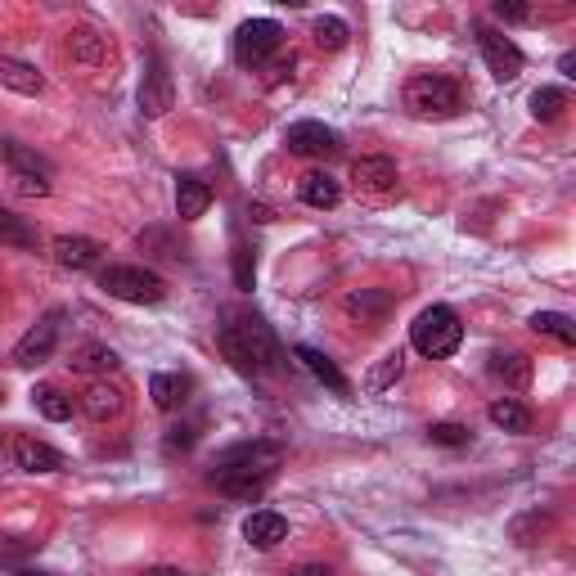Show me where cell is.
<instances>
[{"mask_svg": "<svg viewBox=\"0 0 576 576\" xmlns=\"http://www.w3.org/2000/svg\"><path fill=\"white\" fill-rule=\"evenodd\" d=\"M294 356H298V360H302V366H307V370H311V374H316V379H320V383H325V388H333V392H338V397H347V392H351V383H347V379H342V370H338V366H333V360H329V356H325V351H316V347H298V351H294Z\"/></svg>", "mask_w": 576, "mask_h": 576, "instance_id": "603a6c76", "label": "cell"}, {"mask_svg": "<svg viewBox=\"0 0 576 576\" xmlns=\"http://www.w3.org/2000/svg\"><path fill=\"white\" fill-rule=\"evenodd\" d=\"M78 374H95V379H109L122 360H117V351L113 347H104V342H86V347H78L72 351V360H68Z\"/></svg>", "mask_w": 576, "mask_h": 576, "instance_id": "ac0fdd59", "label": "cell"}, {"mask_svg": "<svg viewBox=\"0 0 576 576\" xmlns=\"http://www.w3.org/2000/svg\"><path fill=\"white\" fill-rule=\"evenodd\" d=\"M135 576H185L181 567H144V572H135Z\"/></svg>", "mask_w": 576, "mask_h": 576, "instance_id": "74e56055", "label": "cell"}, {"mask_svg": "<svg viewBox=\"0 0 576 576\" xmlns=\"http://www.w3.org/2000/svg\"><path fill=\"white\" fill-rule=\"evenodd\" d=\"M100 288L117 302H135V307H154L167 298V284L158 270L150 266H104L100 270Z\"/></svg>", "mask_w": 576, "mask_h": 576, "instance_id": "277c9868", "label": "cell"}, {"mask_svg": "<svg viewBox=\"0 0 576 576\" xmlns=\"http://www.w3.org/2000/svg\"><path fill=\"white\" fill-rule=\"evenodd\" d=\"M253 279H257L253 248H248V244H235V284H239V288H253Z\"/></svg>", "mask_w": 576, "mask_h": 576, "instance_id": "836d02e7", "label": "cell"}, {"mask_svg": "<svg viewBox=\"0 0 576 576\" xmlns=\"http://www.w3.org/2000/svg\"><path fill=\"white\" fill-rule=\"evenodd\" d=\"M563 109H567V91H563V86H541V91H532V117L558 122Z\"/></svg>", "mask_w": 576, "mask_h": 576, "instance_id": "f546056e", "label": "cell"}, {"mask_svg": "<svg viewBox=\"0 0 576 576\" xmlns=\"http://www.w3.org/2000/svg\"><path fill=\"white\" fill-rule=\"evenodd\" d=\"M284 536H288V523L279 514H270V510H257V514L244 518V541L253 549H275Z\"/></svg>", "mask_w": 576, "mask_h": 576, "instance_id": "e0dca14e", "label": "cell"}, {"mask_svg": "<svg viewBox=\"0 0 576 576\" xmlns=\"http://www.w3.org/2000/svg\"><path fill=\"white\" fill-rule=\"evenodd\" d=\"M32 405H37V414L50 419V423L72 419V397H63L59 388H32Z\"/></svg>", "mask_w": 576, "mask_h": 576, "instance_id": "83f0119b", "label": "cell"}, {"mask_svg": "<svg viewBox=\"0 0 576 576\" xmlns=\"http://www.w3.org/2000/svg\"><path fill=\"white\" fill-rule=\"evenodd\" d=\"M0 158H6V163L14 167V176L50 181V167H45V158H37L32 150H23V144H14V140H0Z\"/></svg>", "mask_w": 576, "mask_h": 576, "instance_id": "d4e9b609", "label": "cell"}, {"mask_svg": "<svg viewBox=\"0 0 576 576\" xmlns=\"http://www.w3.org/2000/svg\"><path fill=\"white\" fill-rule=\"evenodd\" d=\"M342 311L356 320V325H366V329H379L392 311V294L388 288H356V294H347Z\"/></svg>", "mask_w": 576, "mask_h": 576, "instance_id": "7c38bea8", "label": "cell"}, {"mask_svg": "<svg viewBox=\"0 0 576 576\" xmlns=\"http://www.w3.org/2000/svg\"><path fill=\"white\" fill-rule=\"evenodd\" d=\"M298 194H302V203H307V207L329 212V207H338L342 185H338L329 172H307V176H302V185H298Z\"/></svg>", "mask_w": 576, "mask_h": 576, "instance_id": "d6986e66", "label": "cell"}, {"mask_svg": "<svg viewBox=\"0 0 576 576\" xmlns=\"http://www.w3.org/2000/svg\"><path fill=\"white\" fill-rule=\"evenodd\" d=\"M405 109L414 117H455L464 109V91L451 78H438V72H419L405 82Z\"/></svg>", "mask_w": 576, "mask_h": 576, "instance_id": "5b68a950", "label": "cell"}, {"mask_svg": "<svg viewBox=\"0 0 576 576\" xmlns=\"http://www.w3.org/2000/svg\"><path fill=\"white\" fill-rule=\"evenodd\" d=\"M68 54L78 59V63H86V68H104V63L113 59V45H109V37L95 32V28H72V32H68Z\"/></svg>", "mask_w": 576, "mask_h": 576, "instance_id": "9a60e30c", "label": "cell"}, {"mask_svg": "<svg viewBox=\"0 0 576 576\" xmlns=\"http://www.w3.org/2000/svg\"><path fill=\"white\" fill-rule=\"evenodd\" d=\"M401 374H405V351H388V356L379 360V366L366 374V392H374V397H379V392H388Z\"/></svg>", "mask_w": 576, "mask_h": 576, "instance_id": "4316f807", "label": "cell"}, {"mask_svg": "<svg viewBox=\"0 0 576 576\" xmlns=\"http://www.w3.org/2000/svg\"><path fill=\"white\" fill-rule=\"evenodd\" d=\"M351 181H356V194H366V198H392L397 194V163L392 158H356L351 167Z\"/></svg>", "mask_w": 576, "mask_h": 576, "instance_id": "8fae6325", "label": "cell"}, {"mask_svg": "<svg viewBox=\"0 0 576 576\" xmlns=\"http://www.w3.org/2000/svg\"><path fill=\"white\" fill-rule=\"evenodd\" d=\"M532 329L545 333V338H554V342H563V347L576 342V325H572L563 311H536V316H532Z\"/></svg>", "mask_w": 576, "mask_h": 576, "instance_id": "f1b7e54d", "label": "cell"}, {"mask_svg": "<svg viewBox=\"0 0 576 576\" xmlns=\"http://www.w3.org/2000/svg\"><path fill=\"white\" fill-rule=\"evenodd\" d=\"M59 333H63V311L41 316V320L19 338V347H14V366H19V370L45 366V360L54 356V347H59Z\"/></svg>", "mask_w": 576, "mask_h": 576, "instance_id": "52a82bcc", "label": "cell"}, {"mask_svg": "<svg viewBox=\"0 0 576 576\" xmlns=\"http://www.w3.org/2000/svg\"><path fill=\"white\" fill-rule=\"evenodd\" d=\"M172 104H176L172 72H167V63L154 54L150 68H144V82H140V113H144V117H163Z\"/></svg>", "mask_w": 576, "mask_h": 576, "instance_id": "30bf717a", "label": "cell"}, {"mask_svg": "<svg viewBox=\"0 0 576 576\" xmlns=\"http://www.w3.org/2000/svg\"><path fill=\"white\" fill-rule=\"evenodd\" d=\"M14 576H45V572H14Z\"/></svg>", "mask_w": 576, "mask_h": 576, "instance_id": "ab89813d", "label": "cell"}, {"mask_svg": "<svg viewBox=\"0 0 576 576\" xmlns=\"http://www.w3.org/2000/svg\"><path fill=\"white\" fill-rule=\"evenodd\" d=\"M284 41V28L275 19H248L239 32H235V59L244 68H261Z\"/></svg>", "mask_w": 576, "mask_h": 576, "instance_id": "8992f818", "label": "cell"}, {"mask_svg": "<svg viewBox=\"0 0 576 576\" xmlns=\"http://www.w3.org/2000/svg\"><path fill=\"white\" fill-rule=\"evenodd\" d=\"M100 257H104V244H95L86 235H59L54 239V261L63 270H91V266H100Z\"/></svg>", "mask_w": 576, "mask_h": 576, "instance_id": "4fadbf2b", "label": "cell"}, {"mask_svg": "<svg viewBox=\"0 0 576 576\" xmlns=\"http://www.w3.org/2000/svg\"><path fill=\"white\" fill-rule=\"evenodd\" d=\"M491 14H495V19H504V23H527V19H532V10H527V6H518V0H495Z\"/></svg>", "mask_w": 576, "mask_h": 576, "instance_id": "e575fe53", "label": "cell"}, {"mask_svg": "<svg viewBox=\"0 0 576 576\" xmlns=\"http://www.w3.org/2000/svg\"><path fill=\"white\" fill-rule=\"evenodd\" d=\"M248 212H253V222H275V212L261 207V203H248Z\"/></svg>", "mask_w": 576, "mask_h": 576, "instance_id": "f35d334b", "label": "cell"}, {"mask_svg": "<svg viewBox=\"0 0 576 576\" xmlns=\"http://www.w3.org/2000/svg\"><path fill=\"white\" fill-rule=\"evenodd\" d=\"M207 203H212V189L198 176H181L176 181V212H181V222H198V216L207 212Z\"/></svg>", "mask_w": 576, "mask_h": 576, "instance_id": "ffe728a7", "label": "cell"}, {"mask_svg": "<svg viewBox=\"0 0 576 576\" xmlns=\"http://www.w3.org/2000/svg\"><path fill=\"white\" fill-rule=\"evenodd\" d=\"M0 244H10V248H32L37 244L32 226L23 222V216H14L10 207H0Z\"/></svg>", "mask_w": 576, "mask_h": 576, "instance_id": "4dcf8cb0", "label": "cell"}, {"mask_svg": "<svg viewBox=\"0 0 576 576\" xmlns=\"http://www.w3.org/2000/svg\"><path fill=\"white\" fill-rule=\"evenodd\" d=\"M469 438H473V432L464 423H432L428 428V442L432 446H469Z\"/></svg>", "mask_w": 576, "mask_h": 576, "instance_id": "d6a6232c", "label": "cell"}, {"mask_svg": "<svg viewBox=\"0 0 576 576\" xmlns=\"http://www.w3.org/2000/svg\"><path fill=\"white\" fill-rule=\"evenodd\" d=\"M194 446V423H176L167 432V451H189Z\"/></svg>", "mask_w": 576, "mask_h": 576, "instance_id": "d590c367", "label": "cell"}, {"mask_svg": "<svg viewBox=\"0 0 576 576\" xmlns=\"http://www.w3.org/2000/svg\"><path fill=\"white\" fill-rule=\"evenodd\" d=\"M491 423L495 428H504V432H532V410L523 405V401H514V397H500V401H491Z\"/></svg>", "mask_w": 576, "mask_h": 576, "instance_id": "484cf974", "label": "cell"}, {"mask_svg": "<svg viewBox=\"0 0 576 576\" xmlns=\"http://www.w3.org/2000/svg\"><path fill=\"white\" fill-rule=\"evenodd\" d=\"M477 45H482V59H486V68H491L495 82H514L518 72H523V50H518L510 37H504V32L482 28V32H477Z\"/></svg>", "mask_w": 576, "mask_h": 576, "instance_id": "9c48e42d", "label": "cell"}, {"mask_svg": "<svg viewBox=\"0 0 576 576\" xmlns=\"http://www.w3.org/2000/svg\"><path fill=\"white\" fill-rule=\"evenodd\" d=\"M0 86H10V91H19V95H41V91H45V78H41L32 63L0 59Z\"/></svg>", "mask_w": 576, "mask_h": 576, "instance_id": "7402d4cb", "label": "cell"}, {"mask_svg": "<svg viewBox=\"0 0 576 576\" xmlns=\"http://www.w3.org/2000/svg\"><path fill=\"white\" fill-rule=\"evenodd\" d=\"M491 374L523 392V388L532 383V360H527L523 351H495V356H491Z\"/></svg>", "mask_w": 576, "mask_h": 576, "instance_id": "cb8c5ba5", "label": "cell"}, {"mask_svg": "<svg viewBox=\"0 0 576 576\" xmlns=\"http://www.w3.org/2000/svg\"><path fill=\"white\" fill-rule=\"evenodd\" d=\"M460 342H464V325L451 307H428L410 325V347L428 360H451L460 351Z\"/></svg>", "mask_w": 576, "mask_h": 576, "instance_id": "3957f363", "label": "cell"}, {"mask_svg": "<svg viewBox=\"0 0 576 576\" xmlns=\"http://www.w3.org/2000/svg\"><path fill=\"white\" fill-rule=\"evenodd\" d=\"M0 401H6V388H0Z\"/></svg>", "mask_w": 576, "mask_h": 576, "instance_id": "60d3db41", "label": "cell"}, {"mask_svg": "<svg viewBox=\"0 0 576 576\" xmlns=\"http://www.w3.org/2000/svg\"><path fill=\"white\" fill-rule=\"evenodd\" d=\"M316 45L320 50H342L347 45V37H351V28L342 23V19H333V14H325V19H316Z\"/></svg>", "mask_w": 576, "mask_h": 576, "instance_id": "1f68e13d", "label": "cell"}, {"mask_svg": "<svg viewBox=\"0 0 576 576\" xmlns=\"http://www.w3.org/2000/svg\"><path fill=\"white\" fill-rule=\"evenodd\" d=\"M284 150L298 154V158H329V154L342 150V140L325 122H294L284 131Z\"/></svg>", "mask_w": 576, "mask_h": 576, "instance_id": "ba28073f", "label": "cell"}, {"mask_svg": "<svg viewBox=\"0 0 576 576\" xmlns=\"http://www.w3.org/2000/svg\"><path fill=\"white\" fill-rule=\"evenodd\" d=\"M284 464V446L279 442H239V446H226L222 455L212 460V473L207 482L230 495V500H257L266 491V482L275 477V469Z\"/></svg>", "mask_w": 576, "mask_h": 576, "instance_id": "6da1fadb", "label": "cell"}, {"mask_svg": "<svg viewBox=\"0 0 576 576\" xmlns=\"http://www.w3.org/2000/svg\"><path fill=\"white\" fill-rule=\"evenodd\" d=\"M82 410H86L95 423H109V419H117V414L126 410V392H122L117 383H109V379H95V383L82 392Z\"/></svg>", "mask_w": 576, "mask_h": 576, "instance_id": "5bb4252c", "label": "cell"}, {"mask_svg": "<svg viewBox=\"0 0 576 576\" xmlns=\"http://www.w3.org/2000/svg\"><path fill=\"white\" fill-rule=\"evenodd\" d=\"M14 464H19L23 473H59V469H63V455H59L54 446L37 442V438H19V442H14Z\"/></svg>", "mask_w": 576, "mask_h": 576, "instance_id": "2e32d148", "label": "cell"}, {"mask_svg": "<svg viewBox=\"0 0 576 576\" xmlns=\"http://www.w3.org/2000/svg\"><path fill=\"white\" fill-rule=\"evenodd\" d=\"M216 342H222L230 366L244 374H275L284 366V347L257 311H230L226 325L216 329Z\"/></svg>", "mask_w": 576, "mask_h": 576, "instance_id": "7a4b0ae2", "label": "cell"}, {"mask_svg": "<svg viewBox=\"0 0 576 576\" xmlns=\"http://www.w3.org/2000/svg\"><path fill=\"white\" fill-rule=\"evenodd\" d=\"M288 576H329V567H325V563H298Z\"/></svg>", "mask_w": 576, "mask_h": 576, "instance_id": "8d00e7d4", "label": "cell"}, {"mask_svg": "<svg viewBox=\"0 0 576 576\" xmlns=\"http://www.w3.org/2000/svg\"><path fill=\"white\" fill-rule=\"evenodd\" d=\"M189 388H194L189 374H154L150 379V397L158 410H181L189 401Z\"/></svg>", "mask_w": 576, "mask_h": 576, "instance_id": "44dd1931", "label": "cell"}]
</instances>
